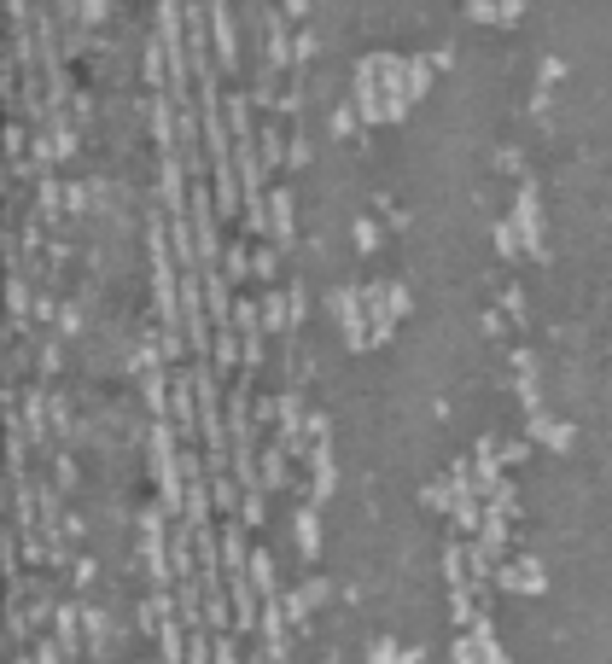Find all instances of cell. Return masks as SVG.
I'll return each instance as SVG.
<instances>
[{"instance_id":"obj_1","label":"cell","mask_w":612,"mask_h":664,"mask_svg":"<svg viewBox=\"0 0 612 664\" xmlns=\"http://www.w3.org/2000/svg\"><path fill=\"white\" fill-rule=\"evenodd\" d=\"M222 274H228V280H245V274H257V251H251L245 239H228V251H222Z\"/></svg>"},{"instance_id":"obj_2","label":"cell","mask_w":612,"mask_h":664,"mask_svg":"<svg viewBox=\"0 0 612 664\" xmlns=\"http://www.w3.org/2000/svg\"><path fill=\"white\" fill-rule=\"evenodd\" d=\"M298 536H304V548H315V513L298 507Z\"/></svg>"},{"instance_id":"obj_3","label":"cell","mask_w":612,"mask_h":664,"mask_svg":"<svg viewBox=\"0 0 612 664\" xmlns=\"http://www.w3.org/2000/svg\"><path fill=\"white\" fill-rule=\"evenodd\" d=\"M274 268H280V257H274L269 245H257V274H274Z\"/></svg>"}]
</instances>
